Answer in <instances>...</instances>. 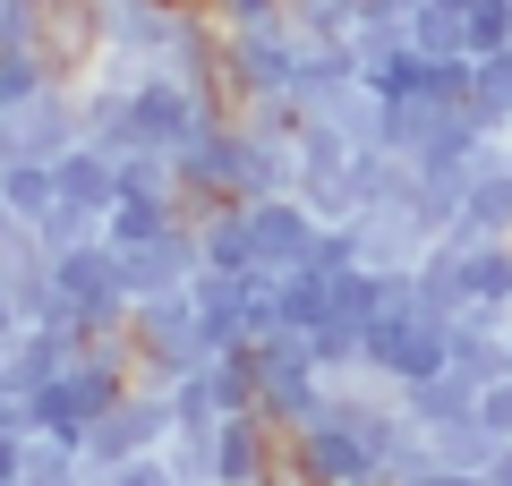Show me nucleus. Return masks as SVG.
Returning a JSON list of instances; mask_svg holds the SVG:
<instances>
[{"instance_id": "nucleus-4", "label": "nucleus", "mask_w": 512, "mask_h": 486, "mask_svg": "<svg viewBox=\"0 0 512 486\" xmlns=\"http://www.w3.org/2000/svg\"><path fill=\"white\" fill-rule=\"evenodd\" d=\"M282 486H384V461H376V444L359 427L316 410L308 427L282 435Z\"/></svg>"}, {"instance_id": "nucleus-29", "label": "nucleus", "mask_w": 512, "mask_h": 486, "mask_svg": "<svg viewBox=\"0 0 512 486\" xmlns=\"http://www.w3.org/2000/svg\"><path fill=\"white\" fill-rule=\"evenodd\" d=\"M487 486H512V444H504V452L487 461Z\"/></svg>"}, {"instance_id": "nucleus-15", "label": "nucleus", "mask_w": 512, "mask_h": 486, "mask_svg": "<svg viewBox=\"0 0 512 486\" xmlns=\"http://www.w3.org/2000/svg\"><path fill=\"white\" fill-rule=\"evenodd\" d=\"M197 248L214 273H256V239H248V205L222 197L214 214H197Z\"/></svg>"}, {"instance_id": "nucleus-3", "label": "nucleus", "mask_w": 512, "mask_h": 486, "mask_svg": "<svg viewBox=\"0 0 512 486\" xmlns=\"http://www.w3.org/2000/svg\"><path fill=\"white\" fill-rule=\"evenodd\" d=\"M120 342H128V359H137V376H154V384H171L197 359H214L205 333H197V299H188V290H146V299H128Z\"/></svg>"}, {"instance_id": "nucleus-23", "label": "nucleus", "mask_w": 512, "mask_h": 486, "mask_svg": "<svg viewBox=\"0 0 512 486\" xmlns=\"http://www.w3.org/2000/svg\"><path fill=\"white\" fill-rule=\"evenodd\" d=\"M171 469H180V486H214V427H171Z\"/></svg>"}, {"instance_id": "nucleus-17", "label": "nucleus", "mask_w": 512, "mask_h": 486, "mask_svg": "<svg viewBox=\"0 0 512 486\" xmlns=\"http://www.w3.org/2000/svg\"><path fill=\"white\" fill-rule=\"evenodd\" d=\"M427 452H436V469H487L495 461V452H504V435H495L487 427V418H453V427H436V435H427Z\"/></svg>"}, {"instance_id": "nucleus-2", "label": "nucleus", "mask_w": 512, "mask_h": 486, "mask_svg": "<svg viewBox=\"0 0 512 486\" xmlns=\"http://www.w3.org/2000/svg\"><path fill=\"white\" fill-rule=\"evenodd\" d=\"M214 120H222L214 94H197L188 77H171V69H146L137 86L120 94V120L103 128V145H111V154H128V145H154V154H188V145H197Z\"/></svg>"}, {"instance_id": "nucleus-20", "label": "nucleus", "mask_w": 512, "mask_h": 486, "mask_svg": "<svg viewBox=\"0 0 512 486\" xmlns=\"http://www.w3.org/2000/svg\"><path fill=\"white\" fill-rule=\"evenodd\" d=\"M171 418H180V427H222V384H214V359H197L188 367V376H171Z\"/></svg>"}, {"instance_id": "nucleus-10", "label": "nucleus", "mask_w": 512, "mask_h": 486, "mask_svg": "<svg viewBox=\"0 0 512 486\" xmlns=\"http://www.w3.org/2000/svg\"><path fill=\"white\" fill-rule=\"evenodd\" d=\"M9 137H18V154H69L77 137H86V94H77V77H60V86H43L35 103L9 111Z\"/></svg>"}, {"instance_id": "nucleus-19", "label": "nucleus", "mask_w": 512, "mask_h": 486, "mask_svg": "<svg viewBox=\"0 0 512 486\" xmlns=\"http://www.w3.org/2000/svg\"><path fill=\"white\" fill-rule=\"evenodd\" d=\"M43 86H60V69H52V52H43V43H18V52H0V111L35 103Z\"/></svg>"}, {"instance_id": "nucleus-21", "label": "nucleus", "mask_w": 512, "mask_h": 486, "mask_svg": "<svg viewBox=\"0 0 512 486\" xmlns=\"http://www.w3.org/2000/svg\"><path fill=\"white\" fill-rule=\"evenodd\" d=\"M402 35H410V52H427V60H461L470 52V43H461V9H444V0H419Z\"/></svg>"}, {"instance_id": "nucleus-16", "label": "nucleus", "mask_w": 512, "mask_h": 486, "mask_svg": "<svg viewBox=\"0 0 512 486\" xmlns=\"http://www.w3.org/2000/svg\"><path fill=\"white\" fill-rule=\"evenodd\" d=\"M461 111H470L478 128H495V137L512 128V43L470 60V94H461Z\"/></svg>"}, {"instance_id": "nucleus-22", "label": "nucleus", "mask_w": 512, "mask_h": 486, "mask_svg": "<svg viewBox=\"0 0 512 486\" xmlns=\"http://www.w3.org/2000/svg\"><path fill=\"white\" fill-rule=\"evenodd\" d=\"M35 239H43V256H60V248H77V239H103V214H94V205L52 197V205L35 214Z\"/></svg>"}, {"instance_id": "nucleus-1", "label": "nucleus", "mask_w": 512, "mask_h": 486, "mask_svg": "<svg viewBox=\"0 0 512 486\" xmlns=\"http://www.w3.org/2000/svg\"><path fill=\"white\" fill-rule=\"evenodd\" d=\"M128 384H137V359H128V342L111 333L103 350L69 359L52 384H35V393H26V427L52 435V444H77V452H86V427H94V418H103L111 401L128 393Z\"/></svg>"}, {"instance_id": "nucleus-25", "label": "nucleus", "mask_w": 512, "mask_h": 486, "mask_svg": "<svg viewBox=\"0 0 512 486\" xmlns=\"http://www.w3.org/2000/svg\"><path fill=\"white\" fill-rule=\"evenodd\" d=\"M103 486H180V469H171V452L154 444V452H128V461H111Z\"/></svg>"}, {"instance_id": "nucleus-7", "label": "nucleus", "mask_w": 512, "mask_h": 486, "mask_svg": "<svg viewBox=\"0 0 512 486\" xmlns=\"http://www.w3.org/2000/svg\"><path fill=\"white\" fill-rule=\"evenodd\" d=\"M231 52V111L248 94H299V60H308V35L291 18H265V26H231L222 35Z\"/></svg>"}, {"instance_id": "nucleus-6", "label": "nucleus", "mask_w": 512, "mask_h": 486, "mask_svg": "<svg viewBox=\"0 0 512 486\" xmlns=\"http://www.w3.org/2000/svg\"><path fill=\"white\" fill-rule=\"evenodd\" d=\"M52 299L69 316H86L94 333H120L128 324V273H120V248L111 239H77V248L52 256Z\"/></svg>"}, {"instance_id": "nucleus-14", "label": "nucleus", "mask_w": 512, "mask_h": 486, "mask_svg": "<svg viewBox=\"0 0 512 486\" xmlns=\"http://www.w3.org/2000/svg\"><path fill=\"white\" fill-rule=\"evenodd\" d=\"M402 410L419 418L427 435H436V427H453V418H470V410H478V384L461 376V367H436V376L402 384Z\"/></svg>"}, {"instance_id": "nucleus-13", "label": "nucleus", "mask_w": 512, "mask_h": 486, "mask_svg": "<svg viewBox=\"0 0 512 486\" xmlns=\"http://www.w3.org/2000/svg\"><path fill=\"white\" fill-rule=\"evenodd\" d=\"M453 239H512V162H487L478 180H461Z\"/></svg>"}, {"instance_id": "nucleus-5", "label": "nucleus", "mask_w": 512, "mask_h": 486, "mask_svg": "<svg viewBox=\"0 0 512 486\" xmlns=\"http://www.w3.org/2000/svg\"><path fill=\"white\" fill-rule=\"evenodd\" d=\"M325 410V367H316L308 333H274V342H256V418L274 435L308 427Z\"/></svg>"}, {"instance_id": "nucleus-27", "label": "nucleus", "mask_w": 512, "mask_h": 486, "mask_svg": "<svg viewBox=\"0 0 512 486\" xmlns=\"http://www.w3.org/2000/svg\"><path fill=\"white\" fill-rule=\"evenodd\" d=\"M478 418H487L495 435L512 444V376H495V384H478Z\"/></svg>"}, {"instance_id": "nucleus-11", "label": "nucleus", "mask_w": 512, "mask_h": 486, "mask_svg": "<svg viewBox=\"0 0 512 486\" xmlns=\"http://www.w3.org/2000/svg\"><path fill=\"white\" fill-rule=\"evenodd\" d=\"M180 222H188L180 188H120V197H111V214H103V239H111V248H146V239L180 231Z\"/></svg>"}, {"instance_id": "nucleus-8", "label": "nucleus", "mask_w": 512, "mask_h": 486, "mask_svg": "<svg viewBox=\"0 0 512 486\" xmlns=\"http://www.w3.org/2000/svg\"><path fill=\"white\" fill-rule=\"evenodd\" d=\"M171 427H180V418H171V384L137 376V384H128V393L86 427V469H111V461H128V452L171 444Z\"/></svg>"}, {"instance_id": "nucleus-26", "label": "nucleus", "mask_w": 512, "mask_h": 486, "mask_svg": "<svg viewBox=\"0 0 512 486\" xmlns=\"http://www.w3.org/2000/svg\"><path fill=\"white\" fill-rule=\"evenodd\" d=\"M205 18L231 35V26H265V18H291V0H197Z\"/></svg>"}, {"instance_id": "nucleus-30", "label": "nucleus", "mask_w": 512, "mask_h": 486, "mask_svg": "<svg viewBox=\"0 0 512 486\" xmlns=\"http://www.w3.org/2000/svg\"><path fill=\"white\" fill-rule=\"evenodd\" d=\"M0 486H18V478H0Z\"/></svg>"}, {"instance_id": "nucleus-18", "label": "nucleus", "mask_w": 512, "mask_h": 486, "mask_svg": "<svg viewBox=\"0 0 512 486\" xmlns=\"http://www.w3.org/2000/svg\"><path fill=\"white\" fill-rule=\"evenodd\" d=\"M52 197H60V180H52V162H43V154H9V162H0V205H18V214L35 222Z\"/></svg>"}, {"instance_id": "nucleus-28", "label": "nucleus", "mask_w": 512, "mask_h": 486, "mask_svg": "<svg viewBox=\"0 0 512 486\" xmlns=\"http://www.w3.org/2000/svg\"><path fill=\"white\" fill-rule=\"evenodd\" d=\"M18 324H26V307H18V290L0 282V342H9V333H18Z\"/></svg>"}, {"instance_id": "nucleus-24", "label": "nucleus", "mask_w": 512, "mask_h": 486, "mask_svg": "<svg viewBox=\"0 0 512 486\" xmlns=\"http://www.w3.org/2000/svg\"><path fill=\"white\" fill-rule=\"evenodd\" d=\"M359 333H367V324H316V333H308L316 367H325V376H350V367H359Z\"/></svg>"}, {"instance_id": "nucleus-9", "label": "nucleus", "mask_w": 512, "mask_h": 486, "mask_svg": "<svg viewBox=\"0 0 512 486\" xmlns=\"http://www.w3.org/2000/svg\"><path fill=\"white\" fill-rule=\"evenodd\" d=\"M214 486H282V435L256 410H231L214 427Z\"/></svg>"}, {"instance_id": "nucleus-12", "label": "nucleus", "mask_w": 512, "mask_h": 486, "mask_svg": "<svg viewBox=\"0 0 512 486\" xmlns=\"http://www.w3.org/2000/svg\"><path fill=\"white\" fill-rule=\"evenodd\" d=\"M52 180L69 205H94V214H111V197H120V154H111L103 137H77L69 154H52Z\"/></svg>"}]
</instances>
